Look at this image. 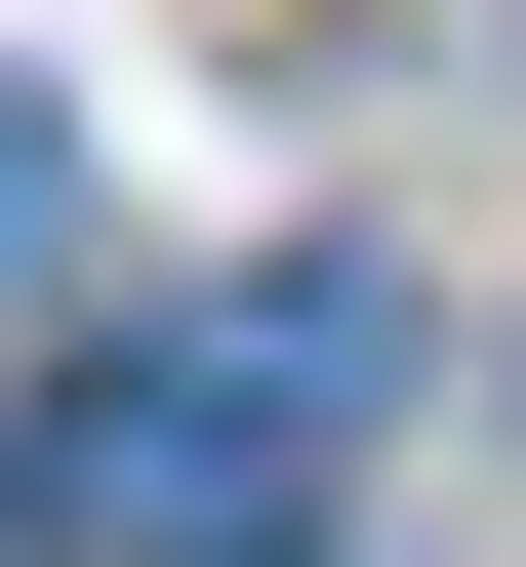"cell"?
Instances as JSON below:
<instances>
[{
    "instance_id": "cell-1",
    "label": "cell",
    "mask_w": 526,
    "mask_h": 567,
    "mask_svg": "<svg viewBox=\"0 0 526 567\" xmlns=\"http://www.w3.org/2000/svg\"><path fill=\"white\" fill-rule=\"evenodd\" d=\"M364 405H405V284H364V244H244V284H163V324H82L41 527H82V567H324Z\"/></svg>"
},
{
    "instance_id": "cell-2",
    "label": "cell",
    "mask_w": 526,
    "mask_h": 567,
    "mask_svg": "<svg viewBox=\"0 0 526 567\" xmlns=\"http://www.w3.org/2000/svg\"><path fill=\"white\" fill-rule=\"evenodd\" d=\"M0 284H82V122H41V82H0Z\"/></svg>"
},
{
    "instance_id": "cell-3",
    "label": "cell",
    "mask_w": 526,
    "mask_h": 567,
    "mask_svg": "<svg viewBox=\"0 0 526 567\" xmlns=\"http://www.w3.org/2000/svg\"><path fill=\"white\" fill-rule=\"evenodd\" d=\"M0 567H82V527H41V486H0Z\"/></svg>"
}]
</instances>
